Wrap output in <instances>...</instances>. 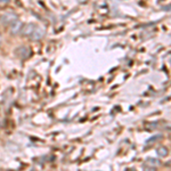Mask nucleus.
Wrapping results in <instances>:
<instances>
[{"label":"nucleus","instance_id":"obj_5","mask_svg":"<svg viewBox=\"0 0 171 171\" xmlns=\"http://www.w3.org/2000/svg\"><path fill=\"white\" fill-rule=\"evenodd\" d=\"M157 154L160 156H167L168 154V148L167 147H160V148H157Z\"/></svg>","mask_w":171,"mask_h":171},{"label":"nucleus","instance_id":"obj_6","mask_svg":"<svg viewBox=\"0 0 171 171\" xmlns=\"http://www.w3.org/2000/svg\"><path fill=\"white\" fill-rule=\"evenodd\" d=\"M148 163H152V164H154V165H157V164H159V162H154V160H153V159H151V160H148Z\"/></svg>","mask_w":171,"mask_h":171},{"label":"nucleus","instance_id":"obj_2","mask_svg":"<svg viewBox=\"0 0 171 171\" xmlns=\"http://www.w3.org/2000/svg\"><path fill=\"white\" fill-rule=\"evenodd\" d=\"M44 35H45V30H42L39 26H35L33 32L31 33V35L29 38H30L31 40H40V39L44 38Z\"/></svg>","mask_w":171,"mask_h":171},{"label":"nucleus","instance_id":"obj_3","mask_svg":"<svg viewBox=\"0 0 171 171\" xmlns=\"http://www.w3.org/2000/svg\"><path fill=\"white\" fill-rule=\"evenodd\" d=\"M35 26L37 25H34V24H32V23H30V24H25L22 29V34L23 35H25V37H30L31 33L33 32Z\"/></svg>","mask_w":171,"mask_h":171},{"label":"nucleus","instance_id":"obj_7","mask_svg":"<svg viewBox=\"0 0 171 171\" xmlns=\"http://www.w3.org/2000/svg\"><path fill=\"white\" fill-rule=\"evenodd\" d=\"M0 2H8V0H0Z\"/></svg>","mask_w":171,"mask_h":171},{"label":"nucleus","instance_id":"obj_4","mask_svg":"<svg viewBox=\"0 0 171 171\" xmlns=\"http://www.w3.org/2000/svg\"><path fill=\"white\" fill-rule=\"evenodd\" d=\"M11 27H10V31H11V33H19V31H21V26H22V23L19 22V19L17 21H15V22L13 23V24H10Z\"/></svg>","mask_w":171,"mask_h":171},{"label":"nucleus","instance_id":"obj_1","mask_svg":"<svg viewBox=\"0 0 171 171\" xmlns=\"http://www.w3.org/2000/svg\"><path fill=\"white\" fill-rule=\"evenodd\" d=\"M0 21L5 25H10L15 21H17V15L14 13H6V14L0 16Z\"/></svg>","mask_w":171,"mask_h":171}]
</instances>
